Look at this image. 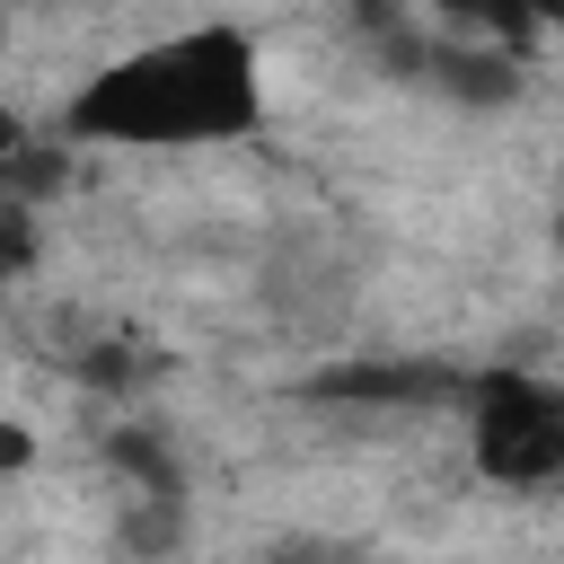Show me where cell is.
<instances>
[{"label":"cell","instance_id":"obj_1","mask_svg":"<svg viewBox=\"0 0 564 564\" xmlns=\"http://www.w3.org/2000/svg\"><path fill=\"white\" fill-rule=\"evenodd\" d=\"M264 123V70L238 26H185L167 44H141L106 62L62 132L79 141H123V150H167V141H238Z\"/></svg>","mask_w":564,"mask_h":564},{"label":"cell","instance_id":"obj_2","mask_svg":"<svg viewBox=\"0 0 564 564\" xmlns=\"http://www.w3.org/2000/svg\"><path fill=\"white\" fill-rule=\"evenodd\" d=\"M476 467L494 485H564V397L538 379H485L476 388Z\"/></svg>","mask_w":564,"mask_h":564},{"label":"cell","instance_id":"obj_3","mask_svg":"<svg viewBox=\"0 0 564 564\" xmlns=\"http://www.w3.org/2000/svg\"><path fill=\"white\" fill-rule=\"evenodd\" d=\"M317 397H397V405H432V397H449V379H441L432 361H344V370L317 379Z\"/></svg>","mask_w":564,"mask_h":564},{"label":"cell","instance_id":"obj_4","mask_svg":"<svg viewBox=\"0 0 564 564\" xmlns=\"http://www.w3.org/2000/svg\"><path fill=\"white\" fill-rule=\"evenodd\" d=\"M432 18H449V26H467V35H485L494 53H520L529 35H538V9L529 0H423Z\"/></svg>","mask_w":564,"mask_h":564},{"label":"cell","instance_id":"obj_5","mask_svg":"<svg viewBox=\"0 0 564 564\" xmlns=\"http://www.w3.org/2000/svg\"><path fill=\"white\" fill-rule=\"evenodd\" d=\"M26 458H35V432L26 423H0V476H18Z\"/></svg>","mask_w":564,"mask_h":564},{"label":"cell","instance_id":"obj_6","mask_svg":"<svg viewBox=\"0 0 564 564\" xmlns=\"http://www.w3.org/2000/svg\"><path fill=\"white\" fill-rule=\"evenodd\" d=\"M18 159H26V123H18V115H0V176H9Z\"/></svg>","mask_w":564,"mask_h":564},{"label":"cell","instance_id":"obj_7","mask_svg":"<svg viewBox=\"0 0 564 564\" xmlns=\"http://www.w3.org/2000/svg\"><path fill=\"white\" fill-rule=\"evenodd\" d=\"M273 564H344V555H326V546H282Z\"/></svg>","mask_w":564,"mask_h":564},{"label":"cell","instance_id":"obj_8","mask_svg":"<svg viewBox=\"0 0 564 564\" xmlns=\"http://www.w3.org/2000/svg\"><path fill=\"white\" fill-rule=\"evenodd\" d=\"M538 9V26H564V0H529Z\"/></svg>","mask_w":564,"mask_h":564}]
</instances>
